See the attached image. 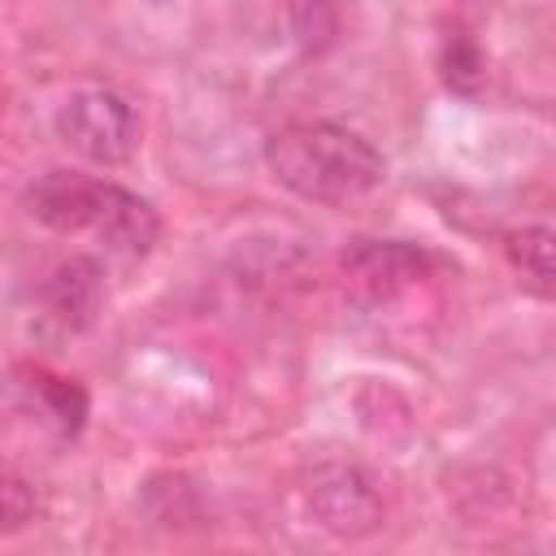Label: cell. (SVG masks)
<instances>
[{
  "mask_svg": "<svg viewBox=\"0 0 556 556\" xmlns=\"http://www.w3.org/2000/svg\"><path fill=\"white\" fill-rule=\"evenodd\" d=\"M269 174L308 204H352L365 200L387 165L369 139L334 122H291L265 139Z\"/></svg>",
  "mask_w": 556,
  "mask_h": 556,
  "instance_id": "cell-2",
  "label": "cell"
},
{
  "mask_svg": "<svg viewBox=\"0 0 556 556\" xmlns=\"http://www.w3.org/2000/svg\"><path fill=\"white\" fill-rule=\"evenodd\" d=\"M39 513V500H35V486L17 473H4L0 469V539L4 534H17L35 521Z\"/></svg>",
  "mask_w": 556,
  "mask_h": 556,
  "instance_id": "cell-9",
  "label": "cell"
},
{
  "mask_svg": "<svg viewBox=\"0 0 556 556\" xmlns=\"http://www.w3.org/2000/svg\"><path fill=\"white\" fill-rule=\"evenodd\" d=\"M35 391H39V400H43V408L52 413V421H56V430L65 434V439H74L78 430H83V421H87V391L74 382V378H61V374H35V382H30Z\"/></svg>",
  "mask_w": 556,
  "mask_h": 556,
  "instance_id": "cell-8",
  "label": "cell"
},
{
  "mask_svg": "<svg viewBox=\"0 0 556 556\" xmlns=\"http://www.w3.org/2000/svg\"><path fill=\"white\" fill-rule=\"evenodd\" d=\"M56 135L96 165H126L139 148V113L109 87H83L56 109Z\"/></svg>",
  "mask_w": 556,
  "mask_h": 556,
  "instance_id": "cell-3",
  "label": "cell"
},
{
  "mask_svg": "<svg viewBox=\"0 0 556 556\" xmlns=\"http://www.w3.org/2000/svg\"><path fill=\"white\" fill-rule=\"evenodd\" d=\"M43 300H48L52 317L65 330H87L104 308V269H100V261L96 256H65L48 274Z\"/></svg>",
  "mask_w": 556,
  "mask_h": 556,
  "instance_id": "cell-6",
  "label": "cell"
},
{
  "mask_svg": "<svg viewBox=\"0 0 556 556\" xmlns=\"http://www.w3.org/2000/svg\"><path fill=\"white\" fill-rule=\"evenodd\" d=\"M482 56H478V48L473 43H465V39H456V43H447V52H443V78H447V87L452 91H460V96H473L478 91V83H482Z\"/></svg>",
  "mask_w": 556,
  "mask_h": 556,
  "instance_id": "cell-10",
  "label": "cell"
},
{
  "mask_svg": "<svg viewBox=\"0 0 556 556\" xmlns=\"http://www.w3.org/2000/svg\"><path fill=\"white\" fill-rule=\"evenodd\" d=\"M22 204L39 226H48L56 235H96L109 252H117L126 261L148 256L161 239L156 208L113 178L52 169L26 187Z\"/></svg>",
  "mask_w": 556,
  "mask_h": 556,
  "instance_id": "cell-1",
  "label": "cell"
},
{
  "mask_svg": "<svg viewBox=\"0 0 556 556\" xmlns=\"http://www.w3.org/2000/svg\"><path fill=\"white\" fill-rule=\"evenodd\" d=\"M308 508L339 539H365L382 526V495L361 465H317L308 473Z\"/></svg>",
  "mask_w": 556,
  "mask_h": 556,
  "instance_id": "cell-4",
  "label": "cell"
},
{
  "mask_svg": "<svg viewBox=\"0 0 556 556\" xmlns=\"http://www.w3.org/2000/svg\"><path fill=\"white\" fill-rule=\"evenodd\" d=\"M426 261H430V256H426L421 248H413V243H400V239H361V243L343 256V269H348V278H352L365 295L382 300V295L408 287L413 278H421V265H426Z\"/></svg>",
  "mask_w": 556,
  "mask_h": 556,
  "instance_id": "cell-5",
  "label": "cell"
},
{
  "mask_svg": "<svg viewBox=\"0 0 556 556\" xmlns=\"http://www.w3.org/2000/svg\"><path fill=\"white\" fill-rule=\"evenodd\" d=\"M504 252L513 261V269L521 274V287L534 291L539 300L552 295L556 287V239L547 226H521L504 235Z\"/></svg>",
  "mask_w": 556,
  "mask_h": 556,
  "instance_id": "cell-7",
  "label": "cell"
}]
</instances>
